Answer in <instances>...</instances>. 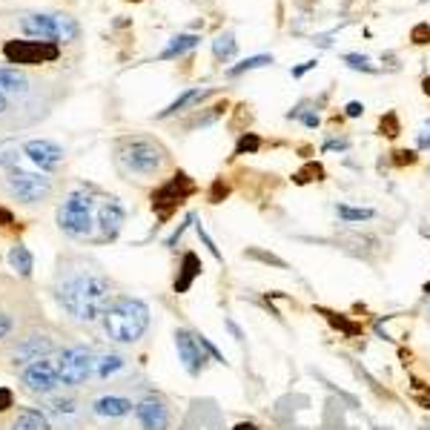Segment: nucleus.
Here are the masks:
<instances>
[{"mask_svg":"<svg viewBox=\"0 0 430 430\" xmlns=\"http://www.w3.org/2000/svg\"><path fill=\"white\" fill-rule=\"evenodd\" d=\"M421 293H424V296H427V299H430V281H427V284H424V287H421Z\"/></svg>","mask_w":430,"mask_h":430,"instance_id":"51","label":"nucleus"},{"mask_svg":"<svg viewBox=\"0 0 430 430\" xmlns=\"http://www.w3.org/2000/svg\"><path fill=\"white\" fill-rule=\"evenodd\" d=\"M270 63H272V55H255V57L241 60L238 66H230L227 75H230V78H238V75H244V72H253V69H261V66H270Z\"/></svg>","mask_w":430,"mask_h":430,"instance_id":"26","label":"nucleus"},{"mask_svg":"<svg viewBox=\"0 0 430 430\" xmlns=\"http://www.w3.org/2000/svg\"><path fill=\"white\" fill-rule=\"evenodd\" d=\"M95 353L89 347H66L57 355V368H60V385L66 387H81L87 379L95 376Z\"/></svg>","mask_w":430,"mask_h":430,"instance_id":"7","label":"nucleus"},{"mask_svg":"<svg viewBox=\"0 0 430 430\" xmlns=\"http://www.w3.org/2000/svg\"><path fill=\"white\" fill-rule=\"evenodd\" d=\"M135 419L143 430H170V424H172L170 404L161 396H143L135 404Z\"/></svg>","mask_w":430,"mask_h":430,"instance_id":"12","label":"nucleus"},{"mask_svg":"<svg viewBox=\"0 0 430 430\" xmlns=\"http://www.w3.org/2000/svg\"><path fill=\"white\" fill-rule=\"evenodd\" d=\"M9 430H49V421L38 407H23Z\"/></svg>","mask_w":430,"mask_h":430,"instance_id":"20","label":"nucleus"},{"mask_svg":"<svg viewBox=\"0 0 430 430\" xmlns=\"http://www.w3.org/2000/svg\"><path fill=\"white\" fill-rule=\"evenodd\" d=\"M344 63H347L350 69H362V72H376V66L370 63V57H368V55H358V52H350V55H344Z\"/></svg>","mask_w":430,"mask_h":430,"instance_id":"32","label":"nucleus"},{"mask_svg":"<svg viewBox=\"0 0 430 430\" xmlns=\"http://www.w3.org/2000/svg\"><path fill=\"white\" fill-rule=\"evenodd\" d=\"M233 430H258V427H255L253 421H238V424H236Z\"/></svg>","mask_w":430,"mask_h":430,"instance_id":"48","label":"nucleus"},{"mask_svg":"<svg viewBox=\"0 0 430 430\" xmlns=\"http://www.w3.org/2000/svg\"><path fill=\"white\" fill-rule=\"evenodd\" d=\"M6 112V95H4V89H0V115Z\"/></svg>","mask_w":430,"mask_h":430,"instance_id":"49","label":"nucleus"},{"mask_svg":"<svg viewBox=\"0 0 430 430\" xmlns=\"http://www.w3.org/2000/svg\"><path fill=\"white\" fill-rule=\"evenodd\" d=\"M6 187H9V192H12L18 201H23V204H38V201L49 198V192H52V178L38 175V172L12 170L9 178H6Z\"/></svg>","mask_w":430,"mask_h":430,"instance_id":"9","label":"nucleus"},{"mask_svg":"<svg viewBox=\"0 0 430 430\" xmlns=\"http://www.w3.org/2000/svg\"><path fill=\"white\" fill-rule=\"evenodd\" d=\"M195 336H198V344L204 347V353H206V355L212 358V362H219V365H227V358H224V353H221L219 347H215V344H212V341H209L206 336H201V333H195Z\"/></svg>","mask_w":430,"mask_h":430,"instance_id":"34","label":"nucleus"},{"mask_svg":"<svg viewBox=\"0 0 430 430\" xmlns=\"http://www.w3.org/2000/svg\"><path fill=\"white\" fill-rule=\"evenodd\" d=\"M192 221H195V215H187V219H184V224H181V227H178V230H175V233H172V236L167 238V247H175V244L181 241V236L187 233V227H189Z\"/></svg>","mask_w":430,"mask_h":430,"instance_id":"37","label":"nucleus"},{"mask_svg":"<svg viewBox=\"0 0 430 430\" xmlns=\"http://www.w3.org/2000/svg\"><path fill=\"white\" fill-rule=\"evenodd\" d=\"M21 382L26 385L29 393L46 396V393H52V390L60 385V368H57L55 358H49V355H46V358H38V362H32V365L23 368Z\"/></svg>","mask_w":430,"mask_h":430,"instance_id":"10","label":"nucleus"},{"mask_svg":"<svg viewBox=\"0 0 430 430\" xmlns=\"http://www.w3.org/2000/svg\"><path fill=\"white\" fill-rule=\"evenodd\" d=\"M132 410H135V404L129 399H121V396H101L92 402V413L101 419H121Z\"/></svg>","mask_w":430,"mask_h":430,"instance_id":"17","label":"nucleus"},{"mask_svg":"<svg viewBox=\"0 0 430 430\" xmlns=\"http://www.w3.org/2000/svg\"><path fill=\"white\" fill-rule=\"evenodd\" d=\"M236 52H238V40H236L233 32H224V35H219L212 40V57L219 63H227L230 57H236Z\"/></svg>","mask_w":430,"mask_h":430,"instance_id":"23","label":"nucleus"},{"mask_svg":"<svg viewBox=\"0 0 430 430\" xmlns=\"http://www.w3.org/2000/svg\"><path fill=\"white\" fill-rule=\"evenodd\" d=\"M9 267L18 272V275H23V278H29L32 275V270H35V255L29 253V247L26 244H15L12 250H9Z\"/></svg>","mask_w":430,"mask_h":430,"instance_id":"18","label":"nucleus"},{"mask_svg":"<svg viewBox=\"0 0 430 430\" xmlns=\"http://www.w3.org/2000/svg\"><path fill=\"white\" fill-rule=\"evenodd\" d=\"M12 333V319L6 313H0V338H6Z\"/></svg>","mask_w":430,"mask_h":430,"instance_id":"44","label":"nucleus"},{"mask_svg":"<svg viewBox=\"0 0 430 430\" xmlns=\"http://www.w3.org/2000/svg\"><path fill=\"white\" fill-rule=\"evenodd\" d=\"M123 365H126V362H123L118 353H104V355H98V362H95V376H98V379H106V376L118 373Z\"/></svg>","mask_w":430,"mask_h":430,"instance_id":"25","label":"nucleus"},{"mask_svg":"<svg viewBox=\"0 0 430 430\" xmlns=\"http://www.w3.org/2000/svg\"><path fill=\"white\" fill-rule=\"evenodd\" d=\"M362 112H365V104H358V101H350V104L344 106V115H347V118H358Z\"/></svg>","mask_w":430,"mask_h":430,"instance_id":"41","label":"nucleus"},{"mask_svg":"<svg viewBox=\"0 0 430 430\" xmlns=\"http://www.w3.org/2000/svg\"><path fill=\"white\" fill-rule=\"evenodd\" d=\"M15 407V393L9 387H0V413H6Z\"/></svg>","mask_w":430,"mask_h":430,"instance_id":"38","label":"nucleus"},{"mask_svg":"<svg viewBox=\"0 0 430 430\" xmlns=\"http://www.w3.org/2000/svg\"><path fill=\"white\" fill-rule=\"evenodd\" d=\"M336 215L347 224H362L376 219V209L373 206H350V204H336Z\"/></svg>","mask_w":430,"mask_h":430,"instance_id":"22","label":"nucleus"},{"mask_svg":"<svg viewBox=\"0 0 430 430\" xmlns=\"http://www.w3.org/2000/svg\"><path fill=\"white\" fill-rule=\"evenodd\" d=\"M410 40H413L416 46L430 43V23H416V26L410 29Z\"/></svg>","mask_w":430,"mask_h":430,"instance_id":"35","label":"nucleus"},{"mask_svg":"<svg viewBox=\"0 0 430 430\" xmlns=\"http://www.w3.org/2000/svg\"><path fill=\"white\" fill-rule=\"evenodd\" d=\"M57 304L78 321H95L112 302V281L87 261H66L55 278Z\"/></svg>","mask_w":430,"mask_h":430,"instance_id":"1","label":"nucleus"},{"mask_svg":"<svg viewBox=\"0 0 430 430\" xmlns=\"http://www.w3.org/2000/svg\"><path fill=\"white\" fill-rule=\"evenodd\" d=\"M421 89H424V95H427V98H430V75H427V78H424V81H421Z\"/></svg>","mask_w":430,"mask_h":430,"instance_id":"50","label":"nucleus"},{"mask_svg":"<svg viewBox=\"0 0 430 430\" xmlns=\"http://www.w3.org/2000/svg\"><path fill=\"white\" fill-rule=\"evenodd\" d=\"M129 4H140V0H129Z\"/></svg>","mask_w":430,"mask_h":430,"instance_id":"52","label":"nucleus"},{"mask_svg":"<svg viewBox=\"0 0 430 430\" xmlns=\"http://www.w3.org/2000/svg\"><path fill=\"white\" fill-rule=\"evenodd\" d=\"M264 147V140L255 132H241L238 143H236V155H255Z\"/></svg>","mask_w":430,"mask_h":430,"instance_id":"28","label":"nucleus"},{"mask_svg":"<svg viewBox=\"0 0 430 430\" xmlns=\"http://www.w3.org/2000/svg\"><path fill=\"white\" fill-rule=\"evenodd\" d=\"M52 407H55V413H72V410H75V404H72L69 399H66V402L57 399V402H52Z\"/></svg>","mask_w":430,"mask_h":430,"instance_id":"46","label":"nucleus"},{"mask_svg":"<svg viewBox=\"0 0 430 430\" xmlns=\"http://www.w3.org/2000/svg\"><path fill=\"white\" fill-rule=\"evenodd\" d=\"M52 350H55L52 338H46V336H29V338H23V341L15 347L12 358H15V365H18V368H26V365L38 362V358L52 355Z\"/></svg>","mask_w":430,"mask_h":430,"instance_id":"15","label":"nucleus"},{"mask_svg":"<svg viewBox=\"0 0 430 430\" xmlns=\"http://www.w3.org/2000/svg\"><path fill=\"white\" fill-rule=\"evenodd\" d=\"M293 181L296 184H310V181H324V167L321 164H316V161H310L304 170H299L296 175H293Z\"/></svg>","mask_w":430,"mask_h":430,"instance_id":"30","label":"nucleus"},{"mask_svg":"<svg viewBox=\"0 0 430 430\" xmlns=\"http://www.w3.org/2000/svg\"><path fill=\"white\" fill-rule=\"evenodd\" d=\"M98 219V204H95V189H75L69 192L66 201L57 206V227L75 241L92 238Z\"/></svg>","mask_w":430,"mask_h":430,"instance_id":"4","label":"nucleus"},{"mask_svg":"<svg viewBox=\"0 0 430 430\" xmlns=\"http://www.w3.org/2000/svg\"><path fill=\"white\" fill-rule=\"evenodd\" d=\"M316 66H319V60H304L302 66H296V69H293V78H302V75H307V72H310V69H316Z\"/></svg>","mask_w":430,"mask_h":430,"instance_id":"42","label":"nucleus"},{"mask_svg":"<svg viewBox=\"0 0 430 430\" xmlns=\"http://www.w3.org/2000/svg\"><path fill=\"white\" fill-rule=\"evenodd\" d=\"M379 132H382V135H387V138H396V135L402 132L396 112H387V115H382V121H379Z\"/></svg>","mask_w":430,"mask_h":430,"instance_id":"33","label":"nucleus"},{"mask_svg":"<svg viewBox=\"0 0 430 430\" xmlns=\"http://www.w3.org/2000/svg\"><path fill=\"white\" fill-rule=\"evenodd\" d=\"M21 29L32 35L35 40H75L81 35V26L69 15H46V12H32L21 21Z\"/></svg>","mask_w":430,"mask_h":430,"instance_id":"5","label":"nucleus"},{"mask_svg":"<svg viewBox=\"0 0 430 430\" xmlns=\"http://www.w3.org/2000/svg\"><path fill=\"white\" fill-rule=\"evenodd\" d=\"M4 57L15 66H40L60 57V46L52 40H6Z\"/></svg>","mask_w":430,"mask_h":430,"instance_id":"8","label":"nucleus"},{"mask_svg":"<svg viewBox=\"0 0 430 430\" xmlns=\"http://www.w3.org/2000/svg\"><path fill=\"white\" fill-rule=\"evenodd\" d=\"M204 272V264H201V258L189 250V253H184V258H181V267H178V275H175V281H172V290L178 293V296H184V293H189V287L195 284V278Z\"/></svg>","mask_w":430,"mask_h":430,"instance_id":"16","label":"nucleus"},{"mask_svg":"<svg viewBox=\"0 0 430 430\" xmlns=\"http://www.w3.org/2000/svg\"><path fill=\"white\" fill-rule=\"evenodd\" d=\"M23 155L35 164V167H40L43 172H49V170H55L60 161H63V150L57 147L55 140H26L23 143Z\"/></svg>","mask_w":430,"mask_h":430,"instance_id":"14","label":"nucleus"},{"mask_svg":"<svg viewBox=\"0 0 430 430\" xmlns=\"http://www.w3.org/2000/svg\"><path fill=\"white\" fill-rule=\"evenodd\" d=\"M112 158L121 175L126 178H155L170 164V153L158 138L150 135H123L115 140Z\"/></svg>","mask_w":430,"mask_h":430,"instance_id":"2","label":"nucleus"},{"mask_svg":"<svg viewBox=\"0 0 430 430\" xmlns=\"http://www.w3.org/2000/svg\"><path fill=\"white\" fill-rule=\"evenodd\" d=\"M195 230H198V238L204 241V247H206V250L212 253V258H215V261H224V255H221V250H219V247H215V241H212V238L206 236V230H204L201 224H195Z\"/></svg>","mask_w":430,"mask_h":430,"instance_id":"36","label":"nucleus"},{"mask_svg":"<svg viewBox=\"0 0 430 430\" xmlns=\"http://www.w3.org/2000/svg\"><path fill=\"white\" fill-rule=\"evenodd\" d=\"M0 87L9 89V92H26V89H29V78L23 75L18 66H15V69L0 66Z\"/></svg>","mask_w":430,"mask_h":430,"instance_id":"24","label":"nucleus"},{"mask_svg":"<svg viewBox=\"0 0 430 430\" xmlns=\"http://www.w3.org/2000/svg\"><path fill=\"white\" fill-rule=\"evenodd\" d=\"M224 324H227V330L233 333V338H236V341H244V333H241V327H238V324H236L233 319H227Z\"/></svg>","mask_w":430,"mask_h":430,"instance_id":"47","label":"nucleus"},{"mask_svg":"<svg viewBox=\"0 0 430 430\" xmlns=\"http://www.w3.org/2000/svg\"><path fill=\"white\" fill-rule=\"evenodd\" d=\"M336 330H341L344 336H358V333H362V327H358V324H353V321H347V316H341V313H333V310H319Z\"/></svg>","mask_w":430,"mask_h":430,"instance_id":"27","label":"nucleus"},{"mask_svg":"<svg viewBox=\"0 0 430 430\" xmlns=\"http://www.w3.org/2000/svg\"><path fill=\"white\" fill-rule=\"evenodd\" d=\"M227 195H230V184H227L224 178H215V181H212V187H209V195H206V198H209V204H221Z\"/></svg>","mask_w":430,"mask_h":430,"instance_id":"31","label":"nucleus"},{"mask_svg":"<svg viewBox=\"0 0 430 430\" xmlns=\"http://www.w3.org/2000/svg\"><path fill=\"white\" fill-rule=\"evenodd\" d=\"M123 221H126V212L118 204V198H104V204L98 206V219H95L98 241H115L121 236Z\"/></svg>","mask_w":430,"mask_h":430,"instance_id":"13","label":"nucleus"},{"mask_svg":"<svg viewBox=\"0 0 430 430\" xmlns=\"http://www.w3.org/2000/svg\"><path fill=\"white\" fill-rule=\"evenodd\" d=\"M209 92L206 89H187V92H181L167 109H161L158 112V118H170V115H178V112H184L187 106H192V104H198V101H204Z\"/></svg>","mask_w":430,"mask_h":430,"instance_id":"21","label":"nucleus"},{"mask_svg":"<svg viewBox=\"0 0 430 430\" xmlns=\"http://www.w3.org/2000/svg\"><path fill=\"white\" fill-rule=\"evenodd\" d=\"M104 333L118 344H135L150 330V307L147 302L132 299V296H115L104 316H101Z\"/></svg>","mask_w":430,"mask_h":430,"instance_id":"3","label":"nucleus"},{"mask_svg":"<svg viewBox=\"0 0 430 430\" xmlns=\"http://www.w3.org/2000/svg\"><path fill=\"white\" fill-rule=\"evenodd\" d=\"M195 192H198V184H195L187 172L178 170L172 178H167V181L153 192V198H150V201H153V212L158 215L161 221H167L170 215H172L187 198H192Z\"/></svg>","mask_w":430,"mask_h":430,"instance_id":"6","label":"nucleus"},{"mask_svg":"<svg viewBox=\"0 0 430 430\" xmlns=\"http://www.w3.org/2000/svg\"><path fill=\"white\" fill-rule=\"evenodd\" d=\"M419 150H430V121L424 123V129L419 135Z\"/></svg>","mask_w":430,"mask_h":430,"instance_id":"45","label":"nucleus"},{"mask_svg":"<svg viewBox=\"0 0 430 430\" xmlns=\"http://www.w3.org/2000/svg\"><path fill=\"white\" fill-rule=\"evenodd\" d=\"M321 150H324V153H330V150H341V153H344V150H350V140H347V138H341V140H327Z\"/></svg>","mask_w":430,"mask_h":430,"instance_id":"40","label":"nucleus"},{"mask_svg":"<svg viewBox=\"0 0 430 430\" xmlns=\"http://www.w3.org/2000/svg\"><path fill=\"white\" fill-rule=\"evenodd\" d=\"M201 43V38L198 35H175L170 43H167V49L158 55V60H175V57H181L184 52H189V49H195Z\"/></svg>","mask_w":430,"mask_h":430,"instance_id":"19","label":"nucleus"},{"mask_svg":"<svg viewBox=\"0 0 430 430\" xmlns=\"http://www.w3.org/2000/svg\"><path fill=\"white\" fill-rule=\"evenodd\" d=\"M393 164H399V167L416 164V153H413V150H396V153H393Z\"/></svg>","mask_w":430,"mask_h":430,"instance_id":"39","label":"nucleus"},{"mask_svg":"<svg viewBox=\"0 0 430 430\" xmlns=\"http://www.w3.org/2000/svg\"><path fill=\"white\" fill-rule=\"evenodd\" d=\"M175 350H178V362L184 365V370H187L189 376H201V373H204V368H206V353H204V347L198 344V336H195V333L178 327V330H175Z\"/></svg>","mask_w":430,"mask_h":430,"instance_id":"11","label":"nucleus"},{"mask_svg":"<svg viewBox=\"0 0 430 430\" xmlns=\"http://www.w3.org/2000/svg\"><path fill=\"white\" fill-rule=\"evenodd\" d=\"M0 227H15V215L6 206H0Z\"/></svg>","mask_w":430,"mask_h":430,"instance_id":"43","label":"nucleus"},{"mask_svg":"<svg viewBox=\"0 0 430 430\" xmlns=\"http://www.w3.org/2000/svg\"><path fill=\"white\" fill-rule=\"evenodd\" d=\"M244 258H253V261H261V264H270V267L287 270V261H284V258H278L275 253H267V250H261V247H250V250H244Z\"/></svg>","mask_w":430,"mask_h":430,"instance_id":"29","label":"nucleus"}]
</instances>
